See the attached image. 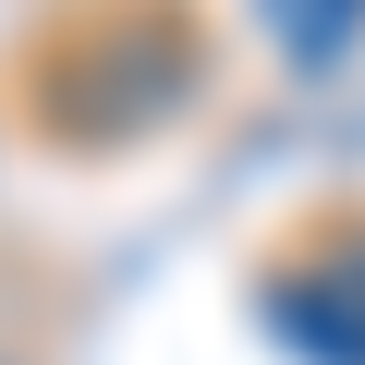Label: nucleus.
Returning <instances> with one entry per match:
<instances>
[{
  "label": "nucleus",
  "mask_w": 365,
  "mask_h": 365,
  "mask_svg": "<svg viewBox=\"0 0 365 365\" xmlns=\"http://www.w3.org/2000/svg\"><path fill=\"white\" fill-rule=\"evenodd\" d=\"M268 317L304 365H365V256H304L268 292Z\"/></svg>",
  "instance_id": "f257e3e1"
},
{
  "label": "nucleus",
  "mask_w": 365,
  "mask_h": 365,
  "mask_svg": "<svg viewBox=\"0 0 365 365\" xmlns=\"http://www.w3.org/2000/svg\"><path fill=\"white\" fill-rule=\"evenodd\" d=\"M268 25H280L292 49H341V37L365 25V0H268Z\"/></svg>",
  "instance_id": "f03ea898"
}]
</instances>
